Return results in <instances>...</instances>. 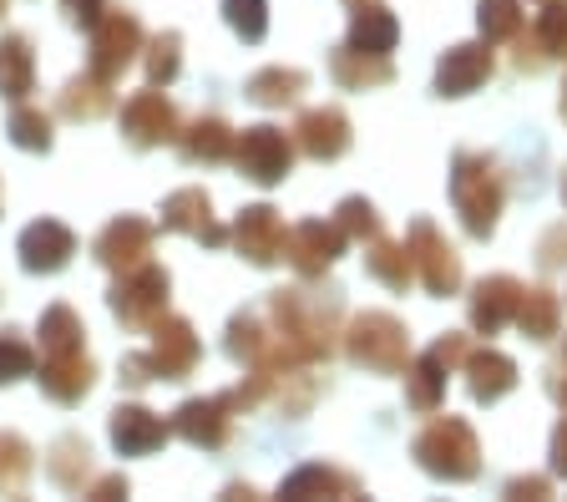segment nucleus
Wrapping results in <instances>:
<instances>
[{
  "label": "nucleus",
  "mask_w": 567,
  "mask_h": 502,
  "mask_svg": "<svg viewBox=\"0 0 567 502\" xmlns=\"http://www.w3.org/2000/svg\"><path fill=\"white\" fill-rule=\"evenodd\" d=\"M82 320L66 310V305H51L47 320H41V386H47L51 401L71 407L92 391V356H86L82 340Z\"/></svg>",
  "instance_id": "1"
},
{
  "label": "nucleus",
  "mask_w": 567,
  "mask_h": 502,
  "mask_svg": "<svg viewBox=\"0 0 567 502\" xmlns=\"http://www.w3.org/2000/svg\"><path fill=\"white\" fill-rule=\"evenodd\" d=\"M269 315H274V335H279L284 356L295 360V366L330 360V350H334V299L309 295V289H274Z\"/></svg>",
  "instance_id": "2"
},
{
  "label": "nucleus",
  "mask_w": 567,
  "mask_h": 502,
  "mask_svg": "<svg viewBox=\"0 0 567 502\" xmlns=\"http://www.w3.org/2000/svg\"><path fill=\"white\" fill-rule=\"evenodd\" d=\"M451 204H456L472 239H486L496 228L507 188H502V173H496V163L486 153H456V163H451Z\"/></svg>",
  "instance_id": "3"
},
{
  "label": "nucleus",
  "mask_w": 567,
  "mask_h": 502,
  "mask_svg": "<svg viewBox=\"0 0 567 502\" xmlns=\"http://www.w3.org/2000/svg\"><path fill=\"white\" fill-rule=\"evenodd\" d=\"M411 452H415V462L441 482H472L476 472H482V442H476V431L461 417L425 421Z\"/></svg>",
  "instance_id": "4"
},
{
  "label": "nucleus",
  "mask_w": 567,
  "mask_h": 502,
  "mask_svg": "<svg viewBox=\"0 0 567 502\" xmlns=\"http://www.w3.org/2000/svg\"><path fill=\"white\" fill-rule=\"evenodd\" d=\"M344 356L365 371L380 376H401L411 366V330L390 310H365L354 315L350 330H344Z\"/></svg>",
  "instance_id": "5"
},
{
  "label": "nucleus",
  "mask_w": 567,
  "mask_h": 502,
  "mask_svg": "<svg viewBox=\"0 0 567 502\" xmlns=\"http://www.w3.org/2000/svg\"><path fill=\"white\" fill-rule=\"evenodd\" d=\"M198 366V335L188 320H153V350L127 356L122 376L132 386L142 381H183V376Z\"/></svg>",
  "instance_id": "6"
},
{
  "label": "nucleus",
  "mask_w": 567,
  "mask_h": 502,
  "mask_svg": "<svg viewBox=\"0 0 567 502\" xmlns=\"http://www.w3.org/2000/svg\"><path fill=\"white\" fill-rule=\"evenodd\" d=\"M167 310V275L157 269V264H132V269H122V279L112 285V315H117L122 325H132V330H142V325L163 320Z\"/></svg>",
  "instance_id": "7"
},
{
  "label": "nucleus",
  "mask_w": 567,
  "mask_h": 502,
  "mask_svg": "<svg viewBox=\"0 0 567 502\" xmlns=\"http://www.w3.org/2000/svg\"><path fill=\"white\" fill-rule=\"evenodd\" d=\"M234 163L244 178L254 183H279L295 167V137H284L279 127H244V137H234Z\"/></svg>",
  "instance_id": "8"
},
{
  "label": "nucleus",
  "mask_w": 567,
  "mask_h": 502,
  "mask_svg": "<svg viewBox=\"0 0 567 502\" xmlns=\"http://www.w3.org/2000/svg\"><path fill=\"white\" fill-rule=\"evenodd\" d=\"M344 244L350 239H344V228L334 224V218L330 224H324V218H305V224L289 228V239H284V259L295 264L305 279H319L344 254Z\"/></svg>",
  "instance_id": "9"
},
{
  "label": "nucleus",
  "mask_w": 567,
  "mask_h": 502,
  "mask_svg": "<svg viewBox=\"0 0 567 502\" xmlns=\"http://www.w3.org/2000/svg\"><path fill=\"white\" fill-rule=\"evenodd\" d=\"M411 249H415V275H421V285L441 299L456 295L461 289V254L441 239L431 218H415L411 224Z\"/></svg>",
  "instance_id": "10"
},
{
  "label": "nucleus",
  "mask_w": 567,
  "mask_h": 502,
  "mask_svg": "<svg viewBox=\"0 0 567 502\" xmlns=\"http://www.w3.org/2000/svg\"><path fill=\"white\" fill-rule=\"evenodd\" d=\"M142 51V25L132 16L112 11L92 25V76L102 82H117L122 72L132 66V57Z\"/></svg>",
  "instance_id": "11"
},
{
  "label": "nucleus",
  "mask_w": 567,
  "mask_h": 502,
  "mask_svg": "<svg viewBox=\"0 0 567 502\" xmlns=\"http://www.w3.org/2000/svg\"><path fill=\"white\" fill-rule=\"evenodd\" d=\"M122 132L132 147H157V143H177V107L167 102L157 86L137 92L122 107Z\"/></svg>",
  "instance_id": "12"
},
{
  "label": "nucleus",
  "mask_w": 567,
  "mask_h": 502,
  "mask_svg": "<svg viewBox=\"0 0 567 502\" xmlns=\"http://www.w3.org/2000/svg\"><path fill=\"white\" fill-rule=\"evenodd\" d=\"M496 72L492 61V41H466V47H451L436 61V92L441 96H466L476 86H486Z\"/></svg>",
  "instance_id": "13"
},
{
  "label": "nucleus",
  "mask_w": 567,
  "mask_h": 502,
  "mask_svg": "<svg viewBox=\"0 0 567 502\" xmlns=\"http://www.w3.org/2000/svg\"><path fill=\"white\" fill-rule=\"evenodd\" d=\"M295 147L315 163H334L350 153V117L340 107H309L295 122Z\"/></svg>",
  "instance_id": "14"
},
{
  "label": "nucleus",
  "mask_w": 567,
  "mask_h": 502,
  "mask_svg": "<svg viewBox=\"0 0 567 502\" xmlns=\"http://www.w3.org/2000/svg\"><path fill=\"white\" fill-rule=\"evenodd\" d=\"M234 401L228 396H208V401H183L173 417V431L193 447H224L228 427H234Z\"/></svg>",
  "instance_id": "15"
},
{
  "label": "nucleus",
  "mask_w": 567,
  "mask_h": 502,
  "mask_svg": "<svg viewBox=\"0 0 567 502\" xmlns=\"http://www.w3.org/2000/svg\"><path fill=\"white\" fill-rule=\"evenodd\" d=\"M284 239H289V228H284V218L274 214L269 204L244 208V214H238V224H234V244L254 264H279L284 259Z\"/></svg>",
  "instance_id": "16"
},
{
  "label": "nucleus",
  "mask_w": 567,
  "mask_h": 502,
  "mask_svg": "<svg viewBox=\"0 0 567 502\" xmlns=\"http://www.w3.org/2000/svg\"><path fill=\"white\" fill-rule=\"evenodd\" d=\"M163 228H173V234H193V239L213 244V249L228 239L224 228L213 224V204H208V193L203 188H177L163 204Z\"/></svg>",
  "instance_id": "17"
},
{
  "label": "nucleus",
  "mask_w": 567,
  "mask_h": 502,
  "mask_svg": "<svg viewBox=\"0 0 567 502\" xmlns=\"http://www.w3.org/2000/svg\"><path fill=\"white\" fill-rule=\"evenodd\" d=\"M517 299H522V279L512 275H486L472 289V325L482 335H496L502 325L517 320Z\"/></svg>",
  "instance_id": "18"
},
{
  "label": "nucleus",
  "mask_w": 567,
  "mask_h": 502,
  "mask_svg": "<svg viewBox=\"0 0 567 502\" xmlns=\"http://www.w3.org/2000/svg\"><path fill=\"white\" fill-rule=\"evenodd\" d=\"M401 41V21L385 11V0H354L350 11V41L344 47L370 51V57H390Z\"/></svg>",
  "instance_id": "19"
},
{
  "label": "nucleus",
  "mask_w": 567,
  "mask_h": 502,
  "mask_svg": "<svg viewBox=\"0 0 567 502\" xmlns=\"http://www.w3.org/2000/svg\"><path fill=\"white\" fill-rule=\"evenodd\" d=\"M71 254H76V239H71V228L56 224V218H41V224H31L21 234V264L31 275H51Z\"/></svg>",
  "instance_id": "20"
},
{
  "label": "nucleus",
  "mask_w": 567,
  "mask_h": 502,
  "mask_svg": "<svg viewBox=\"0 0 567 502\" xmlns=\"http://www.w3.org/2000/svg\"><path fill=\"white\" fill-rule=\"evenodd\" d=\"M466 386H472V396L482 407H496L507 391H517V360L492 346L472 350V356H466Z\"/></svg>",
  "instance_id": "21"
},
{
  "label": "nucleus",
  "mask_w": 567,
  "mask_h": 502,
  "mask_svg": "<svg viewBox=\"0 0 567 502\" xmlns=\"http://www.w3.org/2000/svg\"><path fill=\"white\" fill-rule=\"evenodd\" d=\"M153 254V224H142V218H117V224L102 228V239H96V259L106 269H132V264H147Z\"/></svg>",
  "instance_id": "22"
},
{
  "label": "nucleus",
  "mask_w": 567,
  "mask_h": 502,
  "mask_svg": "<svg viewBox=\"0 0 567 502\" xmlns=\"http://www.w3.org/2000/svg\"><path fill=\"white\" fill-rule=\"evenodd\" d=\"M167 431L173 427H163V417H153V411H142V407L112 411V442H117V452H127V457L157 452V447L167 442Z\"/></svg>",
  "instance_id": "23"
},
{
  "label": "nucleus",
  "mask_w": 567,
  "mask_h": 502,
  "mask_svg": "<svg viewBox=\"0 0 567 502\" xmlns=\"http://www.w3.org/2000/svg\"><path fill=\"white\" fill-rule=\"evenodd\" d=\"M446 376H451V366L436 356V350L415 356L411 366H405V401H411V411L431 417V411L441 407V396H446Z\"/></svg>",
  "instance_id": "24"
},
{
  "label": "nucleus",
  "mask_w": 567,
  "mask_h": 502,
  "mask_svg": "<svg viewBox=\"0 0 567 502\" xmlns=\"http://www.w3.org/2000/svg\"><path fill=\"white\" fill-rule=\"evenodd\" d=\"M330 76L344 92H370V86H385L390 76H395V66H390V57H370V51L340 47L330 57Z\"/></svg>",
  "instance_id": "25"
},
{
  "label": "nucleus",
  "mask_w": 567,
  "mask_h": 502,
  "mask_svg": "<svg viewBox=\"0 0 567 502\" xmlns=\"http://www.w3.org/2000/svg\"><path fill=\"white\" fill-rule=\"evenodd\" d=\"M365 269L380 279V285H390V289H411L415 279V249H411V239L405 244H395V239H370V249H365Z\"/></svg>",
  "instance_id": "26"
},
{
  "label": "nucleus",
  "mask_w": 567,
  "mask_h": 502,
  "mask_svg": "<svg viewBox=\"0 0 567 502\" xmlns=\"http://www.w3.org/2000/svg\"><path fill=\"white\" fill-rule=\"evenodd\" d=\"M284 498H360L365 492V482L350 478V472H340V467H299L295 478L284 482Z\"/></svg>",
  "instance_id": "27"
},
{
  "label": "nucleus",
  "mask_w": 567,
  "mask_h": 502,
  "mask_svg": "<svg viewBox=\"0 0 567 502\" xmlns=\"http://www.w3.org/2000/svg\"><path fill=\"white\" fill-rule=\"evenodd\" d=\"M517 325L527 340H553L557 335V325H563V305H557V295L553 289H543V285H522V299H517Z\"/></svg>",
  "instance_id": "28"
},
{
  "label": "nucleus",
  "mask_w": 567,
  "mask_h": 502,
  "mask_svg": "<svg viewBox=\"0 0 567 502\" xmlns=\"http://www.w3.org/2000/svg\"><path fill=\"white\" fill-rule=\"evenodd\" d=\"M309 76L299 66H264V72L248 76V96L264 102V107H295L299 96H305Z\"/></svg>",
  "instance_id": "29"
},
{
  "label": "nucleus",
  "mask_w": 567,
  "mask_h": 502,
  "mask_svg": "<svg viewBox=\"0 0 567 502\" xmlns=\"http://www.w3.org/2000/svg\"><path fill=\"white\" fill-rule=\"evenodd\" d=\"M177 147H183L188 163H224V157L234 153V132L218 117H203V122H193L188 132H177Z\"/></svg>",
  "instance_id": "30"
},
{
  "label": "nucleus",
  "mask_w": 567,
  "mask_h": 502,
  "mask_svg": "<svg viewBox=\"0 0 567 502\" xmlns=\"http://www.w3.org/2000/svg\"><path fill=\"white\" fill-rule=\"evenodd\" d=\"M476 25H482V41L502 47L527 25V6L522 0H476Z\"/></svg>",
  "instance_id": "31"
},
{
  "label": "nucleus",
  "mask_w": 567,
  "mask_h": 502,
  "mask_svg": "<svg viewBox=\"0 0 567 502\" xmlns=\"http://www.w3.org/2000/svg\"><path fill=\"white\" fill-rule=\"evenodd\" d=\"M106 86L112 82H102V76H76V82L61 92V112H66V117H82V122L112 112V92H106Z\"/></svg>",
  "instance_id": "32"
},
{
  "label": "nucleus",
  "mask_w": 567,
  "mask_h": 502,
  "mask_svg": "<svg viewBox=\"0 0 567 502\" xmlns=\"http://www.w3.org/2000/svg\"><path fill=\"white\" fill-rule=\"evenodd\" d=\"M0 92L6 96L31 92V47H25V37L0 41Z\"/></svg>",
  "instance_id": "33"
},
{
  "label": "nucleus",
  "mask_w": 567,
  "mask_h": 502,
  "mask_svg": "<svg viewBox=\"0 0 567 502\" xmlns=\"http://www.w3.org/2000/svg\"><path fill=\"white\" fill-rule=\"evenodd\" d=\"M532 31H537V41H543L547 61H567V0L537 6V16H532Z\"/></svg>",
  "instance_id": "34"
},
{
  "label": "nucleus",
  "mask_w": 567,
  "mask_h": 502,
  "mask_svg": "<svg viewBox=\"0 0 567 502\" xmlns=\"http://www.w3.org/2000/svg\"><path fill=\"white\" fill-rule=\"evenodd\" d=\"M334 224H340L344 239H354V244L380 239V214H375V204H370V198H344V204L334 208Z\"/></svg>",
  "instance_id": "35"
},
{
  "label": "nucleus",
  "mask_w": 567,
  "mask_h": 502,
  "mask_svg": "<svg viewBox=\"0 0 567 502\" xmlns=\"http://www.w3.org/2000/svg\"><path fill=\"white\" fill-rule=\"evenodd\" d=\"M86 442H76V437H61L56 447H51V478L61 482V488H82V478H86Z\"/></svg>",
  "instance_id": "36"
},
{
  "label": "nucleus",
  "mask_w": 567,
  "mask_h": 502,
  "mask_svg": "<svg viewBox=\"0 0 567 502\" xmlns=\"http://www.w3.org/2000/svg\"><path fill=\"white\" fill-rule=\"evenodd\" d=\"M224 16L244 41H264L269 31V0H224Z\"/></svg>",
  "instance_id": "37"
},
{
  "label": "nucleus",
  "mask_w": 567,
  "mask_h": 502,
  "mask_svg": "<svg viewBox=\"0 0 567 502\" xmlns=\"http://www.w3.org/2000/svg\"><path fill=\"white\" fill-rule=\"evenodd\" d=\"M11 143L25 147V153H47L51 147V122L35 107H16L11 112Z\"/></svg>",
  "instance_id": "38"
},
{
  "label": "nucleus",
  "mask_w": 567,
  "mask_h": 502,
  "mask_svg": "<svg viewBox=\"0 0 567 502\" xmlns=\"http://www.w3.org/2000/svg\"><path fill=\"white\" fill-rule=\"evenodd\" d=\"M177 47H183V41H177L173 31H167V37H157L153 47H147V82H153V86H167L177 76Z\"/></svg>",
  "instance_id": "39"
},
{
  "label": "nucleus",
  "mask_w": 567,
  "mask_h": 502,
  "mask_svg": "<svg viewBox=\"0 0 567 502\" xmlns=\"http://www.w3.org/2000/svg\"><path fill=\"white\" fill-rule=\"evenodd\" d=\"M35 371V356L21 335H0V381H21Z\"/></svg>",
  "instance_id": "40"
},
{
  "label": "nucleus",
  "mask_w": 567,
  "mask_h": 502,
  "mask_svg": "<svg viewBox=\"0 0 567 502\" xmlns=\"http://www.w3.org/2000/svg\"><path fill=\"white\" fill-rule=\"evenodd\" d=\"M537 259H543V269H563V264H567V224L547 228L543 244H537Z\"/></svg>",
  "instance_id": "41"
},
{
  "label": "nucleus",
  "mask_w": 567,
  "mask_h": 502,
  "mask_svg": "<svg viewBox=\"0 0 567 502\" xmlns=\"http://www.w3.org/2000/svg\"><path fill=\"white\" fill-rule=\"evenodd\" d=\"M66 16L76 25H96L106 16V0H66Z\"/></svg>",
  "instance_id": "42"
},
{
  "label": "nucleus",
  "mask_w": 567,
  "mask_h": 502,
  "mask_svg": "<svg viewBox=\"0 0 567 502\" xmlns=\"http://www.w3.org/2000/svg\"><path fill=\"white\" fill-rule=\"evenodd\" d=\"M547 492H553L547 478H512L507 482V498H547Z\"/></svg>",
  "instance_id": "43"
},
{
  "label": "nucleus",
  "mask_w": 567,
  "mask_h": 502,
  "mask_svg": "<svg viewBox=\"0 0 567 502\" xmlns=\"http://www.w3.org/2000/svg\"><path fill=\"white\" fill-rule=\"evenodd\" d=\"M553 472L567 478V417L557 421V431H553Z\"/></svg>",
  "instance_id": "44"
},
{
  "label": "nucleus",
  "mask_w": 567,
  "mask_h": 502,
  "mask_svg": "<svg viewBox=\"0 0 567 502\" xmlns=\"http://www.w3.org/2000/svg\"><path fill=\"white\" fill-rule=\"evenodd\" d=\"M122 492H127V482H122V478H102L92 488V498H122Z\"/></svg>",
  "instance_id": "45"
},
{
  "label": "nucleus",
  "mask_w": 567,
  "mask_h": 502,
  "mask_svg": "<svg viewBox=\"0 0 567 502\" xmlns=\"http://www.w3.org/2000/svg\"><path fill=\"white\" fill-rule=\"evenodd\" d=\"M547 391H553V396H557V407L567 411V376H563V371H553V381H547Z\"/></svg>",
  "instance_id": "46"
},
{
  "label": "nucleus",
  "mask_w": 567,
  "mask_h": 502,
  "mask_svg": "<svg viewBox=\"0 0 567 502\" xmlns=\"http://www.w3.org/2000/svg\"><path fill=\"white\" fill-rule=\"evenodd\" d=\"M553 371H563V376H567V340H563V360H557Z\"/></svg>",
  "instance_id": "47"
},
{
  "label": "nucleus",
  "mask_w": 567,
  "mask_h": 502,
  "mask_svg": "<svg viewBox=\"0 0 567 502\" xmlns=\"http://www.w3.org/2000/svg\"><path fill=\"white\" fill-rule=\"evenodd\" d=\"M527 6H532V11H537V6H553V0H527Z\"/></svg>",
  "instance_id": "48"
},
{
  "label": "nucleus",
  "mask_w": 567,
  "mask_h": 502,
  "mask_svg": "<svg viewBox=\"0 0 567 502\" xmlns=\"http://www.w3.org/2000/svg\"><path fill=\"white\" fill-rule=\"evenodd\" d=\"M557 107H563V117H567V86H563V102H557Z\"/></svg>",
  "instance_id": "49"
},
{
  "label": "nucleus",
  "mask_w": 567,
  "mask_h": 502,
  "mask_svg": "<svg viewBox=\"0 0 567 502\" xmlns=\"http://www.w3.org/2000/svg\"><path fill=\"white\" fill-rule=\"evenodd\" d=\"M563 198H567V178H563Z\"/></svg>",
  "instance_id": "50"
},
{
  "label": "nucleus",
  "mask_w": 567,
  "mask_h": 502,
  "mask_svg": "<svg viewBox=\"0 0 567 502\" xmlns=\"http://www.w3.org/2000/svg\"><path fill=\"white\" fill-rule=\"evenodd\" d=\"M0 6H6V0H0Z\"/></svg>",
  "instance_id": "51"
}]
</instances>
